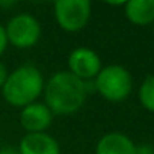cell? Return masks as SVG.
I'll use <instances>...</instances> for the list:
<instances>
[{"label":"cell","instance_id":"cell-5","mask_svg":"<svg viewBox=\"0 0 154 154\" xmlns=\"http://www.w3.org/2000/svg\"><path fill=\"white\" fill-rule=\"evenodd\" d=\"M8 44L14 45L15 48L27 50L38 44L42 29L38 18L30 14H17L9 18L5 26Z\"/></svg>","mask_w":154,"mask_h":154},{"label":"cell","instance_id":"cell-4","mask_svg":"<svg viewBox=\"0 0 154 154\" xmlns=\"http://www.w3.org/2000/svg\"><path fill=\"white\" fill-rule=\"evenodd\" d=\"M92 14L89 0H59L53 5V15L57 26L65 32H80L86 27Z\"/></svg>","mask_w":154,"mask_h":154},{"label":"cell","instance_id":"cell-8","mask_svg":"<svg viewBox=\"0 0 154 154\" xmlns=\"http://www.w3.org/2000/svg\"><path fill=\"white\" fill-rule=\"evenodd\" d=\"M20 154H60L59 142L48 133H26L18 143Z\"/></svg>","mask_w":154,"mask_h":154},{"label":"cell","instance_id":"cell-14","mask_svg":"<svg viewBox=\"0 0 154 154\" xmlns=\"http://www.w3.org/2000/svg\"><path fill=\"white\" fill-rule=\"evenodd\" d=\"M8 75H9V71H8L6 65L3 62H0V91H2V88H3L6 79H8Z\"/></svg>","mask_w":154,"mask_h":154},{"label":"cell","instance_id":"cell-16","mask_svg":"<svg viewBox=\"0 0 154 154\" xmlns=\"http://www.w3.org/2000/svg\"><path fill=\"white\" fill-rule=\"evenodd\" d=\"M15 2H0V6H14Z\"/></svg>","mask_w":154,"mask_h":154},{"label":"cell","instance_id":"cell-9","mask_svg":"<svg viewBox=\"0 0 154 154\" xmlns=\"http://www.w3.org/2000/svg\"><path fill=\"white\" fill-rule=\"evenodd\" d=\"M95 154H136V143L125 133L109 131L98 139Z\"/></svg>","mask_w":154,"mask_h":154},{"label":"cell","instance_id":"cell-7","mask_svg":"<svg viewBox=\"0 0 154 154\" xmlns=\"http://www.w3.org/2000/svg\"><path fill=\"white\" fill-rule=\"evenodd\" d=\"M51 110L39 101L27 104L20 112V125L27 133H45L53 122Z\"/></svg>","mask_w":154,"mask_h":154},{"label":"cell","instance_id":"cell-13","mask_svg":"<svg viewBox=\"0 0 154 154\" xmlns=\"http://www.w3.org/2000/svg\"><path fill=\"white\" fill-rule=\"evenodd\" d=\"M136 154H154V146L151 143L136 145Z\"/></svg>","mask_w":154,"mask_h":154},{"label":"cell","instance_id":"cell-2","mask_svg":"<svg viewBox=\"0 0 154 154\" xmlns=\"http://www.w3.org/2000/svg\"><path fill=\"white\" fill-rule=\"evenodd\" d=\"M45 86L41 69L32 63H24L12 69L2 88L5 101L14 107L23 109L27 104L38 101Z\"/></svg>","mask_w":154,"mask_h":154},{"label":"cell","instance_id":"cell-11","mask_svg":"<svg viewBox=\"0 0 154 154\" xmlns=\"http://www.w3.org/2000/svg\"><path fill=\"white\" fill-rule=\"evenodd\" d=\"M139 101L143 109L154 113V75H148L139 86Z\"/></svg>","mask_w":154,"mask_h":154},{"label":"cell","instance_id":"cell-3","mask_svg":"<svg viewBox=\"0 0 154 154\" xmlns=\"http://www.w3.org/2000/svg\"><path fill=\"white\" fill-rule=\"evenodd\" d=\"M95 91L107 101L119 103L128 98L133 89V79L130 71L122 65H107L94 79Z\"/></svg>","mask_w":154,"mask_h":154},{"label":"cell","instance_id":"cell-15","mask_svg":"<svg viewBox=\"0 0 154 154\" xmlns=\"http://www.w3.org/2000/svg\"><path fill=\"white\" fill-rule=\"evenodd\" d=\"M0 154H20V152H18V148H14V146H2V148H0Z\"/></svg>","mask_w":154,"mask_h":154},{"label":"cell","instance_id":"cell-6","mask_svg":"<svg viewBox=\"0 0 154 154\" xmlns=\"http://www.w3.org/2000/svg\"><path fill=\"white\" fill-rule=\"evenodd\" d=\"M101 68L100 56L89 47H77L68 56V71L83 82L94 80Z\"/></svg>","mask_w":154,"mask_h":154},{"label":"cell","instance_id":"cell-12","mask_svg":"<svg viewBox=\"0 0 154 154\" xmlns=\"http://www.w3.org/2000/svg\"><path fill=\"white\" fill-rule=\"evenodd\" d=\"M8 38H6V32H5V26L0 24V57H2V54L6 51L8 48Z\"/></svg>","mask_w":154,"mask_h":154},{"label":"cell","instance_id":"cell-10","mask_svg":"<svg viewBox=\"0 0 154 154\" xmlns=\"http://www.w3.org/2000/svg\"><path fill=\"white\" fill-rule=\"evenodd\" d=\"M124 14L134 26L154 23V0H128L124 3Z\"/></svg>","mask_w":154,"mask_h":154},{"label":"cell","instance_id":"cell-1","mask_svg":"<svg viewBox=\"0 0 154 154\" xmlns=\"http://www.w3.org/2000/svg\"><path fill=\"white\" fill-rule=\"evenodd\" d=\"M86 82L77 79L68 69L54 72L44 86V104L53 115H72L79 112L88 97Z\"/></svg>","mask_w":154,"mask_h":154}]
</instances>
